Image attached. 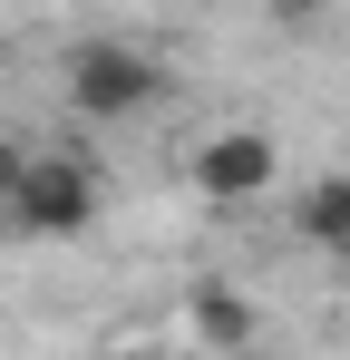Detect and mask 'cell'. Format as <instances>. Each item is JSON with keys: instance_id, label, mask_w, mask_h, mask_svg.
<instances>
[{"instance_id": "cell-7", "label": "cell", "mask_w": 350, "mask_h": 360, "mask_svg": "<svg viewBox=\"0 0 350 360\" xmlns=\"http://www.w3.org/2000/svg\"><path fill=\"white\" fill-rule=\"evenodd\" d=\"M117 360H195V351H156V341H136V351H117Z\"/></svg>"}, {"instance_id": "cell-4", "label": "cell", "mask_w": 350, "mask_h": 360, "mask_svg": "<svg viewBox=\"0 0 350 360\" xmlns=\"http://www.w3.org/2000/svg\"><path fill=\"white\" fill-rule=\"evenodd\" d=\"M185 341L214 360H263V302L224 283V273H205V283H185Z\"/></svg>"}, {"instance_id": "cell-6", "label": "cell", "mask_w": 350, "mask_h": 360, "mask_svg": "<svg viewBox=\"0 0 350 360\" xmlns=\"http://www.w3.org/2000/svg\"><path fill=\"white\" fill-rule=\"evenodd\" d=\"M30 166H39V146H30V136H0V214L20 205V185H30Z\"/></svg>"}, {"instance_id": "cell-3", "label": "cell", "mask_w": 350, "mask_h": 360, "mask_svg": "<svg viewBox=\"0 0 350 360\" xmlns=\"http://www.w3.org/2000/svg\"><path fill=\"white\" fill-rule=\"evenodd\" d=\"M185 176H195V195H214V205H253V195H273V176H283V146H273V127H214L185 156Z\"/></svg>"}, {"instance_id": "cell-1", "label": "cell", "mask_w": 350, "mask_h": 360, "mask_svg": "<svg viewBox=\"0 0 350 360\" xmlns=\"http://www.w3.org/2000/svg\"><path fill=\"white\" fill-rule=\"evenodd\" d=\"M98 205H108V185L88 156H68V146H39V166L20 185V205L0 214V243H78L98 224Z\"/></svg>"}, {"instance_id": "cell-2", "label": "cell", "mask_w": 350, "mask_h": 360, "mask_svg": "<svg viewBox=\"0 0 350 360\" xmlns=\"http://www.w3.org/2000/svg\"><path fill=\"white\" fill-rule=\"evenodd\" d=\"M58 78H68V108H78V117H98V127L146 117V108L166 98V59H156V49H136V39H78V49L58 59Z\"/></svg>"}, {"instance_id": "cell-5", "label": "cell", "mask_w": 350, "mask_h": 360, "mask_svg": "<svg viewBox=\"0 0 350 360\" xmlns=\"http://www.w3.org/2000/svg\"><path fill=\"white\" fill-rule=\"evenodd\" d=\"M292 234L311 243V253H350V176L302 185V205H292Z\"/></svg>"}]
</instances>
